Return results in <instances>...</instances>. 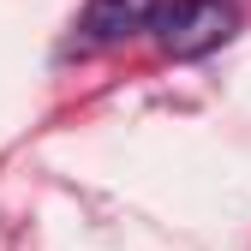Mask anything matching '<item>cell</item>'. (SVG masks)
<instances>
[{
	"label": "cell",
	"instance_id": "obj_1",
	"mask_svg": "<svg viewBox=\"0 0 251 251\" xmlns=\"http://www.w3.org/2000/svg\"><path fill=\"white\" fill-rule=\"evenodd\" d=\"M150 30H155L162 54L192 60V54H209V48H222L233 36V6L227 0H162Z\"/></svg>",
	"mask_w": 251,
	"mask_h": 251
},
{
	"label": "cell",
	"instance_id": "obj_2",
	"mask_svg": "<svg viewBox=\"0 0 251 251\" xmlns=\"http://www.w3.org/2000/svg\"><path fill=\"white\" fill-rule=\"evenodd\" d=\"M162 0H90L84 18H78V42L84 48H108V42H126L138 30L155 24Z\"/></svg>",
	"mask_w": 251,
	"mask_h": 251
}]
</instances>
